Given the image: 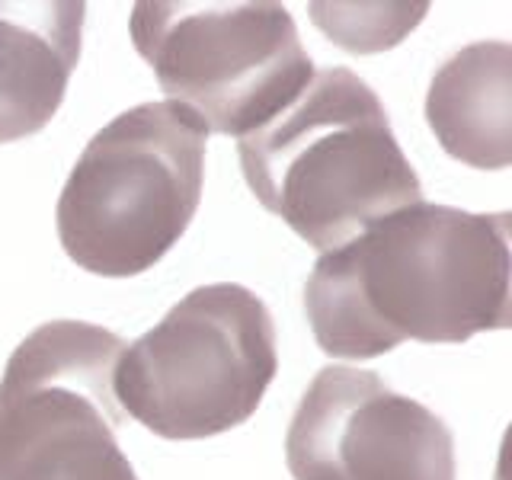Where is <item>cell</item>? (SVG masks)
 <instances>
[{
    "instance_id": "obj_1",
    "label": "cell",
    "mask_w": 512,
    "mask_h": 480,
    "mask_svg": "<svg viewBox=\"0 0 512 480\" xmlns=\"http://www.w3.org/2000/svg\"><path fill=\"white\" fill-rule=\"evenodd\" d=\"M509 212L416 202L320 253L304 314L320 352L378 359L404 340L464 343L512 324Z\"/></svg>"
},
{
    "instance_id": "obj_2",
    "label": "cell",
    "mask_w": 512,
    "mask_h": 480,
    "mask_svg": "<svg viewBox=\"0 0 512 480\" xmlns=\"http://www.w3.org/2000/svg\"><path fill=\"white\" fill-rule=\"evenodd\" d=\"M237 154L260 205L320 253L423 202L388 109L349 68L314 74L276 119L240 138Z\"/></svg>"
},
{
    "instance_id": "obj_3",
    "label": "cell",
    "mask_w": 512,
    "mask_h": 480,
    "mask_svg": "<svg viewBox=\"0 0 512 480\" xmlns=\"http://www.w3.org/2000/svg\"><path fill=\"white\" fill-rule=\"evenodd\" d=\"M208 128L176 103H141L96 132L58 196V240L106 279L154 269L196 218Z\"/></svg>"
},
{
    "instance_id": "obj_4",
    "label": "cell",
    "mask_w": 512,
    "mask_h": 480,
    "mask_svg": "<svg viewBox=\"0 0 512 480\" xmlns=\"http://www.w3.org/2000/svg\"><path fill=\"white\" fill-rule=\"evenodd\" d=\"M279 372L276 324L237 282L192 288L112 372L122 413L160 439H212L247 423Z\"/></svg>"
},
{
    "instance_id": "obj_5",
    "label": "cell",
    "mask_w": 512,
    "mask_h": 480,
    "mask_svg": "<svg viewBox=\"0 0 512 480\" xmlns=\"http://www.w3.org/2000/svg\"><path fill=\"white\" fill-rule=\"evenodd\" d=\"M132 42L160 90L221 135L256 132L314 77L292 13L272 0H141L132 10Z\"/></svg>"
},
{
    "instance_id": "obj_6",
    "label": "cell",
    "mask_w": 512,
    "mask_h": 480,
    "mask_svg": "<svg viewBox=\"0 0 512 480\" xmlns=\"http://www.w3.org/2000/svg\"><path fill=\"white\" fill-rule=\"evenodd\" d=\"M125 340L87 320H48L0 378V480H138L116 432L112 372Z\"/></svg>"
},
{
    "instance_id": "obj_7",
    "label": "cell",
    "mask_w": 512,
    "mask_h": 480,
    "mask_svg": "<svg viewBox=\"0 0 512 480\" xmlns=\"http://www.w3.org/2000/svg\"><path fill=\"white\" fill-rule=\"evenodd\" d=\"M285 464L295 480H455V436L420 400L375 372L327 365L288 423Z\"/></svg>"
},
{
    "instance_id": "obj_8",
    "label": "cell",
    "mask_w": 512,
    "mask_h": 480,
    "mask_svg": "<svg viewBox=\"0 0 512 480\" xmlns=\"http://www.w3.org/2000/svg\"><path fill=\"white\" fill-rule=\"evenodd\" d=\"M80 0H0V144L42 132L80 61Z\"/></svg>"
},
{
    "instance_id": "obj_9",
    "label": "cell",
    "mask_w": 512,
    "mask_h": 480,
    "mask_svg": "<svg viewBox=\"0 0 512 480\" xmlns=\"http://www.w3.org/2000/svg\"><path fill=\"white\" fill-rule=\"evenodd\" d=\"M426 122L448 157L477 170L512 160V45L474 42L436 71Z\"/></svg>"
},
{
    "instance_id": "obj_10",
    "label": "cell",
    "mask_w": 512,
    "mask_h": 480,
    "mask_svg": "<svg viewBox=\"0 0 512 480\" xmlns=\"http://www.w3.org/2000/svg\"><path fill=\"white\" fill-rule=\"evenodd\" d=\"M429 4H397V7H343V4H311L314 23L330 36V42L349 52H381L394 48L407 32L423 20Z\"/></svg>"
}]
</instances>
